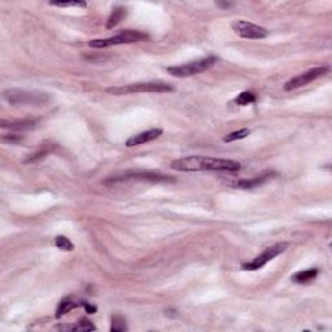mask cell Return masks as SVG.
I'll use <instances>...</instances> for the list:
<instances>
[{"mask_svg":"<svg viewBox=\"0 0 332 332\" xmlns=\"http://www.w3.org/2000/svg\"><path fill=\"white\" fill-rule=\"evenodd\" d=\"M174 87L163 82H140L129 85V86L121 87H111L107 89V93L111 95H127V94H139V93H149V94H162V93H173Z\"/></svg>","mask_w":332,"mask_h":332,"instance_id":"cell-3","label":"cell"},{"mask_svg":"<svg viewBox=\"0 0 332 332\" xmlns=\"http://www.w3.org/2000/svg\"><path fill=\"white\" fill-rule=\"evenodd\" d=\"M318 269H308V270H302V271H297L291 277V280L295 282L297 284H308L311 283L315 278L318 277Z\"/></svg>","mask_w":332,"mask_h":332,"instance_id":"cell-13","label":"cell"},{"mask_svg":"<svg viewBox=\"0 0 332 332\" xmlns=\"http://www.w3.org/2000/svg\"><path fill=\"white\" fill-rule=\"evenodd\" d=\"M49 151H51V149H49V148H43V149H42V151L37 152V153L33 154V156H31L30 158H29V160H26V162H34V161L39 160L40 157H44V156H46V154L48 153Z\"/></svg>","mask_w":332,"mask_h":332,"instance_id":"cell-23","label":"cell"},{"mask_svg":"<svg viewBox=\"0 0 332 332\" xmlns=\"http://www.w3.org/2000/svg\"><path fill=\"white\" fill-rule=\"evenodd\" d=\"M215 6L221 8V10H228L231 7H234L235 3H231V2H215Z\"/></svg>","mask_w":332,"mask_h":332,"instance_id":"cell-24","label":"cell"},{"mask_svg":"<svg viewBox=\"0 0 332 332\" xmlns=\"http://www.w3.org/2000/svg\"><path fill=\"white\" fill-rule=\"evenodd\" d=\"M274 173H265V174H261V176L255 177L253 179H241V181L236 182L235 183V187L236 188H241V190H251V188L255 187H260L264 183L269 181V179L274 178Z\"/></svg>","mask_w":332,"mask_h":332,"instance_id":"cell-11","label":"cell"},{"mask_svg":"<svg viewBox=\"0 0 332 332\" xmlns=\"http://www.w3.org/2000/svg\"><path fill=\"white\" fill-rule=\"evenodd\" d=\"M231 28L240 38H245V39H264L269 35L268 29L252 24V22L244 21V20L234 21L231 24Z\"/></svg>","mask_w":332,"mask_h":332,"instance_id":"cell-7","label":"cell"},{"mask_svg":"<svg viewBox=\"0 0 332 332\" xmlns=\"http://www.w3.org/2000/svg\"><path fill=\"white\" fill-rule=\"evenodd\" d=\"M148 39V35L139 30H122L120 34L114 37L107 38V39H94L90 40L89 46L91 48H107L112 46H120V44L138 43L142 40Z\"/></svg>","mask_w":332,"mask_h":332,"instance_id":"cell-4","label":"cell"},{"mask_svg":"<svg viewBox=\"0 0 332 332\" xmlns=\"http://www.w3.org/2000/svg\"><path fill=\"white\" fill-rule=\"evenodd\" d=\"M249 134H251V130H249V129L237 130V131L230 132V134H227V135L223 136V142L231 143V142H235V140H240V139L246 138Z\"/></svg>","mask_w":332,"mask_h":332,"instance_id":"cell-17","label":"cell"},{"mask_svg":"<svg viewBox=\"0 0 332 332\" xmlns=\"http://www.w3.org/2000/svg\"><path fill=\"white\" fill-rule=\"evenodd\" d=\"M112 332H123L127 331L126 326V320L123 319L121 315H113L112 317V326H111Z\"/></svg>","mask_w":332,"mask_h":332,"instance_id":"cell-19","label":"cell"},{"mask_svg":"<svg viewBox=\"0 0 332 332\" xmlns=\"http://www.w3.org/2000/svg\"><path fill=\"white\" fill-rule=\"evenodd\" d=\"M125 15H126V10L123 7H116L113 12L111 13V16H109V19H108L107 29H113L114 26H117L121 20L125 17Z\"/></svg>","mask_w":332,"mask_h":332,"instance_id":"cell-14","label":"cell"},{"mask_svg":"<svg viewBox=\"0 0 332 332\" xmlns=\"http://www.w3.org/2000/svg\"><path fill=\"white\" fill-rule=\"evenodd\" d=\"M34 120H22V121H15V122H10L7 125L4 121H2V127H10L11 130H30L35 126Z\"/></svg>","mask_w":332,"mask_h":332,"instance_id":"cell-15","label":"cell"},{"mask_svg":"<svg viewBox=\"0 0 332 332\" xmlns=\"http://www.w3.org/2000/svg\"><path fill=\"white\" fill-rule=\"evenodd\" d=\"M289 243L286 241H282V243H277L274 245L269 246L261 253L256 257L255 260H252L251 262H245V264H241V269L245 271H256L260 270L265 266V265L270 262L271 260H274L277 256L282 255L283 252H286V249H288Z\"/></svg>","mask_w":332,"mask_h":332,"instance_id":"cell-6","label":"cell"},{"mask_svg":"<svg viewBox=\"0 0 332 332\" xmlns=\"http://www.w3.org/2000/svg\"><path fill=\"white\" fill-rule=\"evenodd\" d=\"M217 61H218V59L215 56H209V57H205V59L187 62V64L179 65V66H169L168 73L177 78L192 77V75H196V74H200L210 69Z\"/></svg>","mask_w":332,"mask_h":332,"instance_id":"cell-5","label":"cell"},{"mask_svg":"<svg viewBox=\"0 0 332 332\" xmlns=\"http://www.w3.org/2000/svg\"><path fill=\"white\" fill-rule=\"evenodd\" d=\"M55 245L60 249V251H65V252H71L74 249V244L66 236L59 235L55 239Z\"/></svg>","mask_w":332,"mask_h":332,"instance_id":"cell-18","label":"cell"},{"mask_svg":"<svg viewBox=\"0 0 332 332\" xmlns=\"http://www.w3.org/2000/svg\"><path fill=\"white\" fill-rule=\"evenodd\" d=\"M82 306H85V310H86L89 314H95L96 310H98L96 306H94V305L89 304V302H86V301H83Z\"/></svg>","mask_w":332,"mask_h":332,"instance_id":"cell-25","label":"cell"},{"mask_svg":"<svg viewBox=\"0 0 332 332\" xmlns=\"http://www.w3.org/2000/svg\"><path fill=\"white\" fill-rule=\"evenodd\" d=\"M49 6L60 7V8H66V7H78V8H86V2H77V0H70V2H49Z\"/></svg>","mask_w":332,"mask_h":332,"instance_id":"cell-20","label":"cell"},{"mask_svg":"<svg viewBox=\"0 0 332 332\" xmlns=\"http://www.w3.org/2000/svg\"><path fill=\"white\" fill-rule=\"evenodd\" d=\"M4 102L11 105H43L49 100L46 93L40 91H26V90L10 89L2 94Z\"/></svg>","mask_w":332,"mask_h":332,"instance_id":"cell-2","label":"cell"},{"mask_svg":"<svg viewBox=\"0 0 332 332\" xmlns=\"http://www.w3.org/2000/svg\"><path fill=\"white\" fill-rule=\"evenodd\" d=\"M22 140H24V138L21 135H15V134L3 135V138H2V142L11 143V144H17V143H21Z\"/></svg>","mask_w":332,"mask_h":332,"instance_id":"cell-22","label":"cell"},{"mask_svg":"<svg viewBox=\"0 0 332 332\" xmlns=\"http://www.w3.org/2000/svg\"><path fill=\"white\" fill-rule=\"evenodd\" d=\"M327 73H328V68H313L310 70H306L305 73L298 74L296 77L287 80L286 85H284V90L286 91H293L296 89L304 87L309 85V83L314 82L315 79H318V78L326 75Z\"/></svg>","mask_w":332,"mask_h":332,"instance_id":"cell-8","label":"cell"},{"mask_svg":"<svg viewBox=\"0 0 332 332\" xmlns=\"http://www.w3.org/2000/svg\"><path fill=\"white\" fill-rule=\"evenodd\" d=\"M96 329L95 324L87 318H82L77 322V324H74V331H94Z\"/></svg>","mask_w":332,"mask_h":332,"instance_id":"cell-21","label":"cell"},{"mask_svg":"<svg viewBox=\"0 0 332 332\" xmlns=\"http://www.w3.org/2000/svg\"><path fill=\"white\" fill-rule=\"evenodd\" d=\"M160 135H162V129H151L147 131L139 132L136 135H132L126 140V147H135V145L145 144L152 140H156Z\"/></svg>","mask_w":332,"mask_h":332,"instance_id":"cell-10","label":"cell"},{"mask_svg":"<svg viewBox=\"0 0 332 332\" xmlns=\"http://www.w3.org/2000/svg\"><path fill=\"white\" fill-rule=\"evenodd\" d=\"M132 179V181H148L153 182V183H160V182H174V179L170 178L169 176H161V174H156V173H126L123 176L116 177V178H111L105 183H117V182H125Z\"/></svg>","mask_w":332,"mask_h":332,"instance_id":"cell-9","label":"cell"},{"mask_svg":"<svg viewBox=\"0 0 332 332\" xmlns=\"http://www.w3.org/2000/svg\"><path fill=\"white\" fill-rule=\"evenodd\" d=\"M257 100V96H256L255 93L252 91H243V93H240L239 95L235 98V104L240 105V107H245V105L253 104Z\"/></svg>","mask_w":332,"mask_h":332,"instance_id":"cell-16","label":"cell"},{"mask_svg":"<svg viewBox=\"0 0 332 332\" xmlns=\"http://www.w3.org/2000/svg\"><path fill=\"white\" fill-rule=\"evenodd\" d=\"M170 166L178 172H237L241 168L237 161L206 156L182 157Z\"/></svg>","mask_w":332,"mask_h":332,"instance_id":"cell-1","label":"cell"},{"mask_svg":"<svg viewBox=\"0 0 332 332\" xmlns=\"http://www.w3.org/2000/svg\"><path fill=\"white\" fill-rule=\"evenodd\" d=\"M83 305L82 300H78L77 297H74V296H66L60 301L59 306H57V310H56V315L55 317L57 319L65 315V314H68L71 309H75L78 306Z\"/></svg>","mask_w":332,"mask_h":332,"instance_id":"cell-12","label":"cell"}]
</instances>
